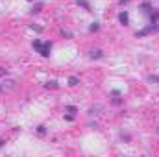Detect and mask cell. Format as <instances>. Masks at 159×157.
Listing matches in <instances>:
<instances>
[{"label": "cell", "instance_id": "obj_6", "mask_svg": "<svg viewBox=\"0 0 159 157\" xmlns=\"http://www.w3.org/2000/svg\"><path fill=\"white\" fill-rule=\"evenodd\" d=\"M46 87H52V89H56V87H57V81H48V83H46Z\"/></svg>", "mask_w": 159, "mask_h": 157}, {"label": "cell", "instance_id": "obj_3", "mask_svg": "<svg viewBox=\"0 0 159 157\" xmlns=\"http://www.w3.org/2000/svg\"><path fill=\"white\" fill-rule=\"evenodd\" d=\"M91 57H93V59H94V57H96V59L102 57V52H100V50H93V52H91Z\"/></svg>", "mask_w": 159, "mask_h": 157}, {"label": "cell", "instance_id": "obj_5", "mask_svg": "<svg viewBox=\"0 0 159 157\" xmlns=\"http://www.w3.org/2000/svg\"><path fill=\"white\" fill-rule=\"evenodd\" d=\"M69 85H72V87H74V85H78V78H74V76L69 78Z\"/></svg>", "mask_w": 159, "mask_h": 157}, {"label": "cell", "instance_id": "obj_9", "mask_svg": "<svg viewBox=\"0 0 159 157\" xmlns=\"http://www.w3.org/2000/svg\"><path fill=\"white\" fill-rule=\"evenodd\" d=\"M150 80H152V81H159V78H157V76H152Z\"/></svg>", "mask_w": 159, "mask_h": 157}, {"label": "cell", "instance_id": "obj_7", "mask_svg": "<svg viewBox=\"0 0 159 157\" xmlns=\"http://www.w3.org/2000/svg\"><path fill=\"white\" fill-rule=\"evenodd\" d=\"M67 111H70V113H76V107H74V106H69V107H67Z\"/></svg>", "mask_w": 159, "mask_h": 157}, {"label": "cell", "instance_id": "obj_2", "mask_svg": "<svg viewBox=\"0 0 159 157\" xmlns=\"http://www.w3.org/2000/svg\"><path fill=\"white\" fill-rule=\"evenodd\" d=\"M119 20H120V24L126 26V24H128V20H130V19H128V13H126V11H120V13H119Z\"/></svg>", "mask_w": 159, "mask_h": 157}, {"label": "cell", "instance_id": "obj_4", "mask_svg": "<svg viewBox=\"0 0 159 157\" xmlns=\"http://www.w3.org/2000/svg\"><path fill=\"white\" fill-rule=\"evenodd\" d=\"M78 4H80V6H83V7L87 9V11H91V6H89V4L85 2V0H78Z\"/></svg>", "mask_w": 159, "mask_h": 157}, {"label": "cell", "instance_id": "obj_8", "mask_svg": "<svg viewBox=\"0 0 159 157\" xmlns=\"http://www.w3.org/2000/svg\"><path fill=\"white\" fill-rule=\"evenodd\" d=\"M96 30H98V24H96V22H94V24L91 26V31H96Z\"/></svg>", "mask_w": 159, "mask_h": 157}, {"label": "cell", "instance_id": "obj_1", "mask_svg": "<svg viewBox=\"0 0 159 157\" xmlns=\"http://www.w3.org/2000/svg\"><path fill=\"white\" fill-rule=\"evenodd\" d=\"M31 46H34L43 57H48V56H50V50H52V43H50V41H46V43H41L39 39H35L34 43H31Z\"/></svg>", "mask_w": 159, "mask_h": 157}]
</instances>
